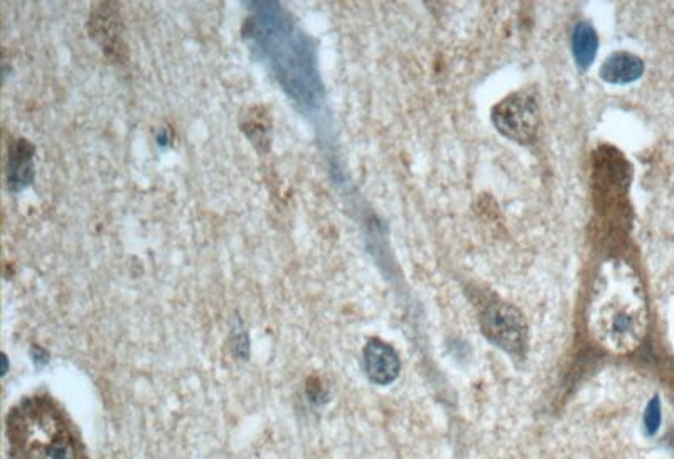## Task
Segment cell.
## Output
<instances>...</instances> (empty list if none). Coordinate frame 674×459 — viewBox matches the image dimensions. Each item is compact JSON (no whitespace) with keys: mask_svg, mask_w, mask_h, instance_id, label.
I'll return each mask as SVG.
<instances>
[{"mask_svg":"<svg viewBox=\"0 0 674 459\" xmlns=\"http://www.w3.org/2000/svg\"><path fill=\"white\" fill-rule=\"evenodd\" d=\"M587 328L605 351L629 355L649 328L648 297L641 277L626 260H607L595 277L587 306Z\"/></svg>","mask_w":674,"mask_h":459,"instance_id":"1","label":"cell"},{"mask_svg":"<svg viewBox=\"0 0 674 459\" xmlns=\"http://www.w3.org/2000/svg\"><path fill=\"white\" fill-rule=\"evenodd\" d=\"M27 416L31 421L27 422L22 414L26 419L22 424V441L27 459H75L68 436L53 421L56 417L48 409L33 405L27 407Z\"/></svg>","mask_w":674,"mask_h":459,"instance_id":"2","label":"cell"},{"mask_svg":"<svg viewBox=\"0 0 674 459\" xmlns=\"http://www.w3.org/2000/svg\"><path fill=\"white\" fill-rule=\"evenodd\" d=\"M493 122L501 134L519 144H530L540 127V110L535 97L519 92L504 98L496 105Z\"/></svg>","mask_w":674,"mask_h":459,"instance_id":"3","label":"cell"},{"mask_svg":"<svg viewBox=\"0 0 674 459\" xmlns=\"http://www.w3.org/2000/svg\"><path fill=\"white\" fill-rule=\"evenodd\" d=\"M482 331L487 340L509 355H523L528 345V326L523 314L506 303H491L482 313Z\"/></svg>","mask_w":674,"mask_h":459,"instance_id":"4","label":"cell"},{"mask_svg":"<svg viewBox=\"0 0 674 459\" xmlns=\"http://www.w3.org/2000/svg\"><path fill=\"white\" fill-rule=\"evenodd\" d=\"M364 370L371 382L388 385L400 375V358L390 345L371 340L364 348Z\"/></svg>","mask_w":674,"mask_h":459,"instance_id":"5","label":"cell"},{"mask_svg":"<svg viewBox=\"0 0 674 459\" xmlns=\"http://www.w3.org/2000/svg\"><path fill=\"white\" fill-rule=\"evenodd\" d=\"M644 73V63L631 53H614L604 61L600 68L602 80L610 85H627L639 80Z\"/></svg>","mask_w":674,"mask_h":459,"instance_id":"6","label":"cell"},{"mask_svg":"<svg viewBox=\"0 0 674 459\" xmlns=\"http://www.w3.org/2000/svg\"><path fill=\"white\" fill-rule=\"evenodd\" d=\"M33 147L26 141L17 142L11 149L7 164V179L12 189H21L33 179Z\"/></svg>","mask_w":674,"mask_h":459,"instance_id":"7","label":"cell"},{"mask_svg":"<svg viewBox=\"0 0 674 459\" xmlns=\"http://www.w3.org/2000/svg\"><path fill=\"white\" fill-rule=\"evenodd\" d=\"M573 58L582 70H587L599 51V36L590 22H578L572 34Z\"/></svg>","mask_w":674,"mask_h":459,"instance_id":"8","label":"cell"},{"mask_svg":"<svg viewBox=\"0 0 674 459\" xmlns=\"http://www.w3.org/2000/svg\"><path fill=\"white\" fill-rule=\"evenodd\" d=\"M644 426H646L649 436H654L661 426V405H659L658 397H654L649 402L646 416H644Z\"/></svg>","mask_w":674,"mask_h":459,"instance_id":"9","label":"cell"}]
</instances>
